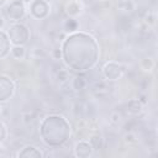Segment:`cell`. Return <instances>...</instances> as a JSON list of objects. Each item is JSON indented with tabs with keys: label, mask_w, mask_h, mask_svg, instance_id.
I'll return each instance as SVG.
<instances>
[{
	"label": "cell",
	"mask_w": 158,
	"mask_h": 158,
	"mask_svg": "<svg viewBox=\"0 0 158 158\" xmlns=\"http://www.w3.org/2000/svg\"><path fill=\"white\" fill-rule=\"evenodd\" d=\"M62 58L65 65L77 73L91 69L99 60V43L94 36L86 32H73L63 41Z\"/></svg>",
	"instance_id": "1"
},
{
	"label": "cell",
	"mask_w": 158,
	"mask_h": 158,
	"mask_svg": "<svg viewBox=\"0 0 158 158\" xmlns=\"http://www.w3.org/2000/svg\"><path fill=\"white\" fill-rule=\"evenodd\" d=\"M40 135L47 146L60 147L67 143L70 137V125L68 120L60 115H49L41 122Z\"/></svg>",
	"instance_id": "2"
},
{
	"label": "cell",
	"mask_w": 158,
	"mask_h": 158,
	"mask_svg": "<svg viewBox=\"0 0 158 158\" xmlns=\"http://www.w3.org/2000/svg\"><path fill=\"white\" fill-rule=\"evenodd\" d=\"M6 33L9 36L11 44L14 46H23L30 40V30L27 28V26L20 22H15L10 25Z\"/></svg>",
	"instance_id": "3"
},
{
	"label": "cell",
	"mask_w": 158,
	"mask_h": 158,
	"mask_svg": "<svg viewBox=\"0 0 158 158\" xmlns=\"http://www.w3.org/2000/svg\"><path fill=\"white\" fill-rule=\"evenodd\" d=\"M15 94V83L7 75L0 74V102H6Z\"/></svg>",
	"instance_id": "4"
},
{
	"label": "cell",
	"mask_w": 158,
	"mask_h": 158,
	"mask_svg": "<svg viewBox=\"0 0 158 158\" xmlns=\"http://www.w3.org/2000/svg\"><path fill=\"white\" fill-rule=\"evenodd\" d=\"M25 15H26V9L22 0H15L6 7V16L9 17L10 21L17 22L22 20Z\"/></svg>",
	"instance_id": "5"
},
{
	"label": "cell",
	"mask_w": 158,
	"mask_h": 158,
	"mask_svg": "<svg viewBox=\"0 0 158 158\" xmlns=\"http://www.w3.org/2000/svg\"><path fill=\"white\" fill-rule=\"evenodd\" d=\"M30 12L35 19L42 20L49 14V4L46 0H32L30 2Z\"/></svg>",
	"instance_id": "6"
},
{
	"label": "cell",
	"mask_w": 158,
	"mask_h": 158,
	"mask_svg": "<svg viewBox=\"0 0 158 158\" xmlns=\"http://www.w3.org/2000/svg\"><path fill=\"white\" fill-rule=\"evenodd\" d=\"M102 74L109 80H118L123 74V67L116 62H107L102 68Z\"/></svg>",
	"instance_id": "7"
},
{
	"label": "cell",
	"mask_w": 158,
	"mask_h": 158,
	"mask_svg": "<svg viewBox=\"0 0 158 158\" xmlns=\"http://www.w3.org/2000/svg\"><path fill=\"white\" fill-rule=\"evenodd\" d=\"M93 152H94V148L86 141H80L74 147V154L78 158H89L93 154Z\"/></svg>",
	"instance_id": "8"
},
{
	"label": "cell",
	"mask_w": 158,
	"mask_h": 158,
	"mask_svg": "<svg viewBox=\"0 0 158 158\" xmlns=\"http://www.w3.org/2000/svg\"><path fill=\"white\" fill-rule=\"evenodd\" d=\"M11 49V42L9 40V36L6 32L0 30V59L5 58Z\"/></svg>",
	"instance_id": "9"
},
{
	"label": "cell",
	"mask_w": 158,
	"mask_h": 158,
	"mask_svg": "<svg viewBox=\"0 0 158 158\" xmlns=\"http://www.w3.org/2000/svg\"><path fill=\"white\" fill-rule=\"evenodd\" d=\"M126 111L132 116H137L143 111V102L139 99H132L126 104Z\"/></svg>",
	"instance_id": "10"
},
{
	"label": "cell",
	"mask_w": 158,
	"mask_h": 158,
	"mask_svg": "<svg viewBox=\"0 0 158 158\" xmlns=\"http://www.w3.org/2000/svg\"><path fill=\"white\" fill-rule=\"evenodd\" d=\"M19 157L20 158H41L42 153L35 146H26L19 152Z\"/></svg>",
	"instance_id": "11"
},
{
	"label": "cell",
	"mask_w": 158,
	"mask_h": 158,
	"mask_svg": "<svg viewBox=\"0 0 158 158\" xmlns=\"http://www.w3.org/2000/svg\"><path fill=\"white\" fill-rule=\"evenodd\" d=\"M81 10H83V7H81V5H80V2H78V1H70V2H68L67 4V6H65V11H67V14L69 15V16H78L80 12H81Z\"/></svg>",
	"instance_id": "12"
},
{
	"label": "cell",
	"mask_w": 158,
	"mask_h": 158,
	"mask_svg": "<svg viewBox=\"0 0 158 158\" xmlns=\"http://www.w3.org/2000/svg\"><path fill=\"white\" fill-rule=\"evenodd\" d=\"M10 52H11L12 57L15 59H19V60L20 59H23L26 57V49H25L23 46H12L11 49H10Z\"/></svg>",
	"instance_id": "13"
},
{
	"label": "cell",
	"mask_w": 158,
	"mask_h": 158,
	"mask_svg": "<svg viewBox=\"0 0 158 158\" xmlns=\"http://www.w3.org/2000/svg\"><path fill=\"white\" fill-rule=\"evenodd\" d=\"M72 84H73V88L75 90H83L86 86V80L83 77H75L73 79V83Z\"/></svg>",
	"instance_id": "14"
},
{
	"label": "cell",
	"mask_w": 158,
	"mask_h": 158,
	"mask_svg": "<svg viewBox=\"0 0 158 158\" xmlns=\"http://www.w3.org/2000/svg\"><path fill=\"white\" fill-rule=\"evenodd\" d=\"M89 143L91 144V147H93L94 149L100 148V147H101V136H100V135H93V136L90 137V142H89Z\"/></svg>",
	"instance_id": "15"
},
{
	"label": "cell",
	"mask_w": 158,
	"mask_h": 158,
	"mask_svg": "<svg viewBox=\"0 0 158 158\" xmlns=\"http://www.w3.org/2000/svg\"><path fill=\"white\" fill-rule=\"evenodd\" d=\"M141 67L143 70H152L154 68V62L152 58H144L141 63Z\"/></svg>",
	"instance_id": "16"
},
{
	"label": "cell",
	"mask_w": 158,
	"mask_h": 158,
	"mask_svg": "<svg viewBox=\"0 0 158 158\" xmlns=\"http://www.w3.org/2000/svg\"><path fill=\"white\" fill-rule=\"evenodd\" d=\"M6 133H7V131H6L5 125L2 122H0V143L6 138Z\"/></svg>",
	"instance_id": "17"
},
{
	"label": "cell",
	"mask_w": 158,
	"mask_h": 158,
	"mask_svg": "<svg viewBox=\"0 0 158 158\" xmlns=\"http://www.w3.org/2000/svg\"><path fill=\"white\" fill-rule=\"evenodd\" d=\"M110 122H111L112 125H117V123L120 122V115H118V114H116V112H114V114L111 115Z\"/></svg>",
	"instance_id": "18"
},
{
	"label": "cell",
	"mask_w": 158,
	"mask_h": 158,
	"mask_svg": "<svg viewBox=\"0 0 158 158\" xmlns=\"http://www.w3.org/2000/svg\"><path fill=\"white\" fill-rule=\"evenodd\" d=\"M125 141H126V142H135V141H136V137H135L133 135L128 133V135L125 136Z\"/></svg>",
	"instance_id": "19"
},
{
	"label": "cell",
	"mask_w": 158,
	"mask_h": 158,
	"mask_svg": "<svg viewBox=\"0 0 158 158\" xmlns=\"http://www.w3.org/2000/svg\"><path fill=\"white\" fill-rule=\"evenodd\" d=\"M6 2H7V0H0V7L5 6V5H6Z\"/></svg>",
	"instance_id": "20"
},
{
	"label": "cell",
	"mask_w": 158,
	"mask_h": 158,
	"mask_svg": "<svg viewBox=\"0 0 158 158\" xmlns=\"http://www.w3.org/2000/svg\"><path fill=\"white\" fill-rule=\"evenodd\" d=\"M32 0H22V2H27V4H30Z\"/></svg>",
	"instance_id": "21"
},
{
	"label": "cell",
	"mask_w": 158,
	"mask_h": 158,
	"mask_svg": "<svg viewBox=\"0 0 158 158\" xmlns=\"http://www.w3.org/2000/svg\"><path fill=\"white\" fill-rule=\"evenodd\" d=\"M98 1H109V0H98Z\"/></svg>",
	"instance_id": "22"
},
{
	"label": "cell",
	"mask_w": 158,
	"mask_h": 158,
	"mask_svg": "<svg viewBox=\"0 0 158 158\" xmlns=\"http://www.w3.org/2000/svg\"><path fill=\"white\" fill-rule=\"evenodd\" d=\"M1 148H2V147H1V144H0V152H1Z\"/></svg>",
	"instance_id": "23"
},
{
	"label": "cell",
	"mask_w": 158,
	"mask_h": 158,
	"mask_svg": "<svg viewBox=\"0 0 158 158\" xmlns=\"http://www.w3.org/2000/svg\"><path fill=\"white\" fill-rule=\"evenodd\" d=\"M0 112H1V105H0Z\"/></svg>",
	"instance_id": "24"
}]
</instances>
